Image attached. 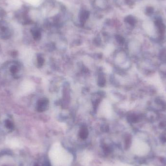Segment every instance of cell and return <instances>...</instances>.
Masks as SVG:
<instances>
[{"label":"cell","instance_id":"1","mask_svg":"<svg viewBox=\"0 0 166 166\" xmlns=\"http://www.w3.org/2000/svg\"><path fill=\"white\" fill-rule=\"evenodd\" d=\"M49 101L47 99L43 98L38 101L37 105V110L39 112H42L47 109Z\"/></svg>","mask_w":166,"mask_h":166},{"label":"cell","instance_id":"2","mask_svg":"<svg viewBox=\"0 0 166 166\" xmlns=\"http://www.w3.org/2000/svg\"><path fill=\"white\" fill-rule=\"evenodd\" d=\"M91 13L87 9H82L79 13V21L82 24H84L89 18Z\"/></svg>","mask_w":166,"mask_h":166},{"label":"cell","instance_id":"3","mask_svg":"<svg viewBox=\"0 0 166 166\" xmlns=\"http://www.w3.org/2000/svg\"><path fill=\"white\" fill-rule=\"evenodd\" d=\"M88 135V131L86 126H82L79 132V136L82 140H85L87 138Z\"/></svg>","mask_w":166,"mask_h":166},{"label":"cell","instance_id":"4","mask_svg":"<svg viewBox=\"0 0 166 166\" xmlns=\"http://www.w3.org/2000/svg\"><path fill=\"white\" fill-rule=\"evenodd\" d=\"M19 70H20V66H19V65L17 64L13 65L10 69L11 73L13 75L15 76V78H17V76H18V73L19 71Z\"/></svg>","mask_w":166,"mask_h":166},{"label":"cell","instance_id":"5","mask_svg":"<svg viewBox=\"0 0 166 166\" xmlns=\"http://www.w3.org/2000/svg\"><path fill=\"white\" fill-rule=\"evenodd\" d=\"M31 33L32 34L33 37L34 39L36 40H39L41 38V32L38 29L34 28L32 30H31Z\"/></svg>","mask_w":166,"mask_h":166},{"label":"cell","instance_id":"6","mask_svg":"<svg viewBox=\"0 0 166 166\" xmlns=\"http://www.w3.org/2000/svg\"><path fill=\"white\" fill-rule=\"evenodd\" d=\"M105 78L103 75H100L99 76L98 80V86H100V87H103L105 85Z\"/></svg>","mask_w":166,"mask_h":166},{"label":"cell","instance_id":"7","mask_svg":"<svg viewBox=\"0 0 166 166\" xmlns=\"http://www.w3.org/2000/svg\"><path fill=\"white\" fill-rule=\"evenodd\" d=\"M5 125L8 129L10 130L14 129V124L9 119H6L5 120Z\"/></svg>","mask_w":166,"mask_h":166},{"label":"cell","instance_id":"8","mask_svg":"<svg viewBox=\"0 0 166 166\" xmlns=\"http://www.w3.org/2000/svg\"><path fill=\"white\" fill-rule=\"evenodd\" d=\"M136 21L135 18H134L133 17L131 16L127 17L125 18V22L131 25H133L135 24Z\"/></svg>","mask_w":166,"mask_h":166},{"label":"cell","instance_id":"9","mask_svg":"<svg viewBox=\"0 0 166 166\" xmlns=\"http://www.w3.org/2000/svg\"><path fill=\"white\" fill-rule=\"evenodd\" d=\"M37 60H38V67L42 66L44 63V59L40 55H38Z\"/></svg>","mask_w":166,"mask_h":166},{"label":"cell","instance_id":"10","mask_svg":"<svg viewBox=\"0 0 166 166\" xmlns=\"http://www.w3.org/2000/svg\"><path fill=\"white\" fill-rule=\"evenodd\" d=\"M128 119L130 122H132V123H136L138 120V118L136 117L135 115H130L129 117H128Z\"/></svg>","mask_w":166,"mask_h":166},{"label":"cell","instance_id":"11","mask_svg":"<svg viewBox=\"0 0 166 166\" xmlns=\"http://www.w3.org/2000/svg\"><path fill=\"white\" fill-rule=\"evenodd\" d=\"M116 39L119 43L123 44L124 42V38L123 37H122V36H119V35L116 36Z\"/></svg>","mask_w":166,"mask_h":166},{"label":"cell","instance_id":"12","mask_svg":"<svg viewBox=\"0 0 166 166\" xmlns=\"http://www.w3.org/2000/svg\"><path fill=\"white\" fill-rule=\"evenodd\" d=\"M125 148H129V147L130 146V145L131 144V139H130L129 137H127L126 139H125Z\"/></svg>","mask_w":166,"mask_h":166},{"label":"cell","instance_id":"13","mask_svg":"<svg viewBox=\"0 0 166 166\" xmlns=\"http://www.w3.org/2000/svg\"><path fill=\"white\" fill-rule=\"evenodd\" d=\"M103 150L106 153H109L110 152V148H109V147L107 146H105L104 147Z\"/></svg>","mask_w":166,"mask_h":166},{"label":"cell","instance_id":"14","mask_svg":"<svg viewBox=\"0 0 166 166\" xmlns=\"http://www.w3.org/2000/svg\"><path fill=\"white\" fill-rule=\"evenodd\" d=\"M43 166H51V165L49 162H46L44 164Z\"/></svg>","mask_w":166,"mask_h":166},{"label":"cell","instance_id":"15","mask_svg":"<svg viewBox=\"0 0 166 166\" xmlns=\"http://www.w3.org/2000/svg\"><path fill=\"white\" fill-rule=\"evenodd\" d=\"M39 166V165H35V166Z\"/></svg>","mask_w":166,"mask_h":166}]
</instances>
